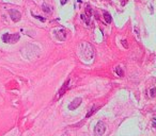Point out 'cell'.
Here are the masks:
<instances>
[{
    "label": "cell",
    "mask_w": 156,
    "mask_h": 136,
    "mask_svg": "<svg viewBox=\"0 0 156 136\" xmlns=\"http://www.w3.org/2000/svg\"><path fill=\"white\" fill-rule=\"evenodd\" d=\"M93 53V49H92V47H91V45H89V44H87V43H84V44H81L80 46H79V54L84 58V59H86V60H90L91 58H90V56L88 53Z\"/></svg>",
    "instance_id": "6da1fadb"
},
{
    "label": "cell",
    "mask_w": 156,
    "mask_h": 136,
    "mask_svg": "<svg viewBox=\"0 0 156 136\" xmlns=\"http://www.w3.org/2000/svg\"><path fill=\"white\" fill-rule=\"evenodd\" d=\"M19 34L18 33H14V34H9V33H6L3 36H2V41L7 44H15L19 41Z\"/></svg>",
    "instance_id": "7a4b0ae2"
},
{
    "label": "cell",
    "mask_w": 156,
    "mask_h": 136,
    "mask_svg": "<svg viewBox=\"0 0 156 136\" xmlns=\"http://www.w3.org/2000/svg\"><path fill=\"white\" fill-rule=\"evenodd\" d=\"M105 131H106V125H105V123H104L103 121H98V122L96 123V127H95V130H94L95 135L102 136L104 133H105Z\"/></svg>",
    "instance_id": "3957f363"
},
{
    "label": "cell",
    "mask_w": 156,
    "mask_h": 136,
    "mask_svg": "<svg viewBox=\"0 0 156 136\" xmlns=\"http://www.w3.org/2000/svg\"><path fill=\"white\" fill-rule=\"evenodd\" d=\"M9 14H10V16H11V19H12L14 22L19 21V20H20V18H21V14H20L17 10L11 9V10H9Z\"/></svg>",
    "instance_id": "277c9868"
},
{
    "label": "cell",
    "mask_w": 156,
    "mask_h": 136,
    "mask_svg": "<svg viewBox=\"0 0 156 136\" xmlns=\"http://www.w3.org/2000/svg\"><path fill=\"white\" fill-rule=\"evenodd\" d=\"M81 102H82L81 98H75V99L68 104V110H70V111H74V110H76V108L81 104Z\"/></svg>",
    "instance_id": "5b68a950"
},
{
    "label": "cell",
    "mask_w": 156,
    "mask_h": 136,
    "mask_svg": "<svg viewBox=\"0 0 156 136\" xmlns=\"http://www.w3.org/2000/svg\"><path fill=\"white\" fill-rule=\"evenodd\" d=\"M68 83H70V80H67L66 82L63 84V86L60 88V90H59V93H58V97H57V99H59L61 96H63V95H64L65 90H66V89H67V87H68Z\"/></svg>",
    "instance_id": "8992f818"
},
{
    "label": "cell",
    "mask_w": 156,
    "mask_h": 136,
    "mask_svg": "<svg viewBox=\"0 0 156 136\" xmlns=\"http://www.w3.org/2000/svg\"><path fill=\"white\" fill-rule=\"evenodd\" d=\"M104 19H105V21L107 23H110L111 22V15L108 13V12H104Z\"/></svg>",
    "instance_id": "52a82bcc"
},
{
    "label": "cell",
    "mask_w": 156,
    "mask_h": 136,
    "mask_svg": "<svg viewBox=\"0 0 156 136\" xmlns=\"http://www.w3.org/2000/svg\"><path fill=\"white\" fill-rule=\"evenodd\" d=\"M95 110H96V106H95V105H93V106H92V108L90 110V112H89V113H88V114L86 115V118H89V117H91V116H92V115L94 114Z\"/></svg>",
    "instance_id": "ba28073f"
},
{
    "label": "cell",
    "mask_w": 156,
    "mask_h": 136,
    "mask_svg": "<svg viewBox=\"0 0 156 136\" xmlns=\"http://www.w3.org/2000/svg\"><path fill=\"white\" fill-rule=\"evenodd\" d=\"M43 11L46 12V13H51V8L48 6V4H43Z\"/></svg>",
    "instance_id": "9c48e42d"
},
{
    "label": "cell",
    "mask_w": 156,
    "mask_h": 136,
    "mask_svg": "<svg viewBox=\"0 0 156 136\" xmlns=\"http://www.w3.org/2000/svg\"><path fill=\"white\" fill-rule=\"evenodd\" d=\"M114 70H116V72L118 73V75H119V77H123V74H124V73H123V70H122V68H121V67H119V66H118V67H116V69H114Z\"/></svg>",
    "instance_id": "30bf717a"
},
{
    "label": "cell",
    "mask_w": 156,
    "mask_h": 136,
    "mask_svg": "<svg viewBox=\"0 0 156 136\" xmlns=\"http://www.w3.org/2000/svg\"><path fill=\"white\" fill-rule=\"evenodd\" d=\"M155 92H156V88H155V87H153V88L151 89V94H150V96H151L152 98H154V97H155Z\"/></svg>",
    "instance_id": "8fae6325"
},
{
    "label": "cell",
    "mask_w": 156,
    "mask_h": 136,
    "mask_svg": "<svg viewBox=\"0 0 156 136\" xmlns=\"http://www.w3.org/2000/svg\"><path fill=\"white\" fill-rule=\"evenodd\" d=\"M34 17H35V18H38V19H40V20H41V21H45V20H46V19H45V18H42V17H41V16H34Z\"/></svg>",
    "instance_id": "7c38bea8"
}]
</instances>
